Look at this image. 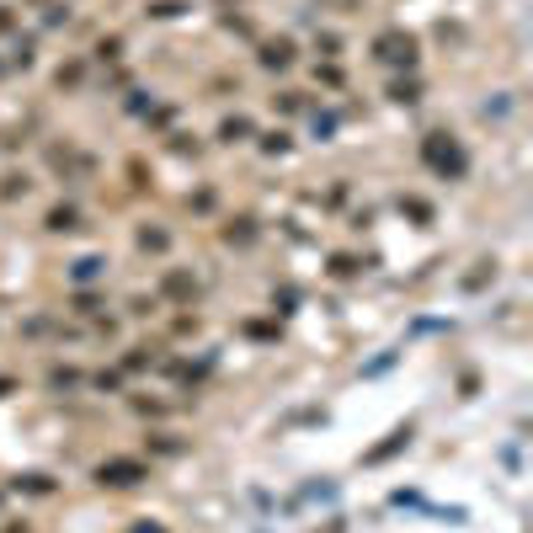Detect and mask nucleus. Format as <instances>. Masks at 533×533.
Instances as JSON below:
<instances>
[{"label": "nucleus", "instance_id": "1", "mask_svg": "<svg viewBox=\"0 0 533 533\" xmlns=\"http://www.w3.org/2000/svg\"><path fill=\"white\" fill-rule=\"evenodd\" d=\"M133 480H144V464H128V459L101 464V485H133Z\"/></svg>", "mask_w": 533, "mask_h": 533}, {"label": "nucleus", "instance_id": "2", "mask_svg": "<svg viewBox=\"0 0 533 533\" xmlns=\"http://www.w3.org/2000/svg\"><path fill=\"white\" fill-rule=\"evenodd\" d=\"M379 54H384V59H411L416 43H411V38H400V32H390V38H379Z\"/></svg>", "mask_w": 533, "mask_h": 533}]
</instances>
